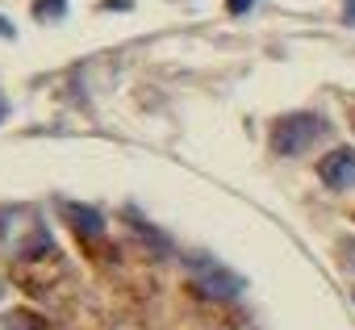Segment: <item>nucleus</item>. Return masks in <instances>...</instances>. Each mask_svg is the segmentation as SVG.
<instances>
[{
	"instance_id": "6e6552de",
	"label": "nucleus",
	"mask_w": 355,
	"mask_h": 330,
	"mask_svg": "<svg viewBox=\"0 0 355 330\" xmlns=\"http://www.w3.org/2000/svg\"><path fill=\"white\" fill-rule=\"evenodd\" d=\"M5 113H9V101H5V96H0V117H5Z\"/></svg>"
},
{
	"instance_id": "39448f33",
	"label": "nucleus",
	"mask_w": 355,
	"mask_h": 330,
	"mask_svg": "<svg viewBox=\"0 0 355 330\" xmlns=\"http://www.w3.org/2000/svg\"><path fill=\"white\" fill-rule=\"evenodd\" d=\"M67 13V0H38V5H34V17H63Z\"/></svg>"
},
{
	"instance_id": "20e7f679",
	"label": "nucleus",
	"mask_w": 355,
	"mask_h": 330,
	"mask_svg": "<svg viewBox=\"0 0 355 330\" xmlns=\"http://www.w3.org/2000/svg\"><path fill=\"white\" fill-rule=\"evenodd\" d=\"M63 214L71 218V226H76L80 238H101L105 234V218L96 209H88V205H63Z\"/></svg>"
},
{
	"instance_id": "9d476101",
	"label": "nucleus",
	"mask_w": 355,
	"mask_h": 330,
	"mask_svg": "<svg viewBox=\"0 0 355 330\" xmlns=\"http://www.w3.org/2000/svg\"><path fill=\"white\" fill-rule=\"evenodd\" d=\"M351 251H355V247H351Z\"/></svg>"
},
{
	"instance_id": "f03ea898",
	"label": "nucleus",
	"mask_w": 355,
	"mask_h": 330,
	"mask_svg": "<svg viewBox=\"0 0 355 330\" xmlns=\"http://www.w3.org/2000/svg\"><path fill=\"white\" fill-rule=\"evenodd\" d=\"M184 263H189L193 284H197L205 297H218V301H234V297H243V276H234V272L222 268L218 259H209V255H189Z\"/></svg>"
},
{
	"instance_id": "f257e3e1",
	"label": "nucleus",
	"mask_w": 355,
	"mask_h": 330,
	"mask_svg": "<svg viewBox=\"0 0 355 330\" xmlns=\"http://www.w3.org/2000/svg\"><path fill=\"white\" fill-rule=\"evenodd\" d=\"M326 134V117L318 113H288L272 125V150L276 155H301Z\"/></svg>"
},
{
	"instance_id": "1a4fd4ad",
	"label": "nucleus",
	"mask_w": 355,
	"mask_h": 330,
	"mask_svg": "<svg viewBox=\"0 0 355 330\" xmlns=\"http://www.w3.org/2000/svg\"><path fill=\"white\" fill-rule=\"evenodd\" d=\"M0 34H13V30H9V26H5V21H0Z\"/></svg>"
},
{
	"instance_id": "423d86ee",
	"label": "nucleus",
	"mask_w": 355,
	"mask_h": 330,
	"mask_svg": "<svg viewBox=\"0 0 355 330\" xmlns=\"http://www.w3.org/2000/svg\"><path fill=\"white\" fill-rule=\"evenodd\" d=\"M251 5H255V0H226V9H230L234 17H243V13H247Z\"/></svg>"
},
{
	"instance_id": "7ed1b4c3",
	"label": "nucleus",
	"mask_w": 355,
	"mask_h": 330,
	"mask_svg": "<svg viewBox=\"0 0 355 330\" xmlns=\"http://www.w3.org/2000/svg\"><path fill=\"white\" fill-rule=\"evenodd\" d=\"M318 176H322V184L334 189V193L355 189V150H351V146H334L330 155H322Z\"/></svg>"
},
{
	"instance_id": "0eeeda50",
	"label": "nucleus",
	"mask_w": 355,
	"mask_h": 330,
	"mask_svg": "<svg viewBox=\"0 0 355 330\" xmlns=\"http://www.w3.org/2000/svg\"><path fill=\"white\" fill-rule=\"evenodd\" d=\"M343 21H347V26H355V0H347V9H343Z\"/></svg>"
}]
</instances>
